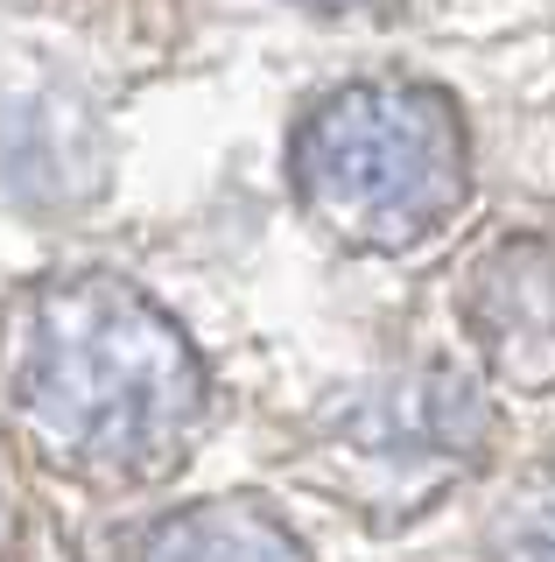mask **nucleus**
<instances>
[{"mask_svg":"<svg viewBox=\"0 0 555 562\" xmlns=\"http://www.w3.org/2000/svg\"><path fill=\"white\" fill-rule=\"evenodd\" d=\"M8 401L49 471L127 492L183 471L212 422V373L134 281L57 274L8 316Z\"/></svg>","mask_w":555,"mask_h":562,"instance_id":"f257e3e1","label":"nucleus"},{"mask_svg":"<svg viewBox=\"0 0 555 562\" xmlns=\"http://www.w3.org/2000/svg\"><path fill=\"white\" fill-rule=\"evenodd\" d=\"M303 218L344 254H415L472 198V140L443 85L352 78L288 140Z\"/></svg>","mask_w":555,"mask_h":562,"instance_id":"f03ea898","label":"nucleus"},{"mask_svg":"<svg viewBox=\"0 0 555 562\" xmlns=\"http://www.w3.org/2000/svg\"><path fill=\"white\" fill-rule=\"evenodd\" d=\"M492 443L499 422L478 380L450 366H401L338 394L309 422L296 471L366 527H408L472 479Z\"/></svg>","mask_w":555,"mask_h":562,"instance_id":"7ed1b4c3","label":"nucleus"},{"mask_svg":"<svg viewBox=\"0 0 555 562\" xmlns=\"http://www.w3.org/2000/svg\"><path fill=\"white\" fill-rule=\"evenodd\" d=\"M457 324L485 373L520 394L555 386V225L499 233L457 274Z\"/></svg>","mask_w":555,"mask_h":562,"instance_id":"20e7f679","label":"nucleus"},{"mask_svg":"<svg viewBox=\"0 0 555 562\" xmlns=\"http://www.w3.org/2000/svg\"><path fill=\"white\" fill-rule=\"evenodd\" d=\"M127 562H309V549L274 506L247 499V492H225V499L155 520Z\"/></svg>","mask_w":555,"mask_h":562,"instance_id":"39448f33","label":"nucleus"},{"mask_svg":"<svg viewBox=\"0 0 555 562\" xmlns=\"http://www.w3.org/2000/svg\"><path fill=\"white\" fill-rule=\"evenodd\" d=\"M492 562H555V464L507 499L492 527Z\"/></svg>","mask_w":555,"mask_h":562,"instance_id":"423d86ee","label":"nucleus"},{"mask_svg":"<svg viewBox=\"0 0 555 562\" xmlns=\"http://www.w3.org/2000/svg\"><path fill=\"white\" fill-rule=\"evenodd\" d=\"M14 541H22V499H14V471L0 457V562H14Z\"/></svg>","mask_w":555,"mask_h":562,"instance_id":"0eeeda50","label":"nucleus"},{"mask_svg":"<svg viewBox=\"0 0 555 562\" xmlns=\"http://www.w3.org/2000/svg\"><path fill=\"white\" fill-rule=\"evenodd\" d=\"M296 8H309V14H394L401 0H296Z\"/></svg>","mask_w":555,"mask_h":562,"instance_id":"6e6552de","label":"nucleus"}]
</instances>
